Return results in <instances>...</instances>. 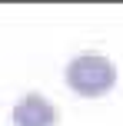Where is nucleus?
<instances>
[{
    "label": "nucleus",
    "instance_id": "f257e3e1",
    "mask_svg": "<svg viewBox=\"0 0 123 126\" xmlns=\"http://www.w3.org/2000/svg\"><path fill=\"white\" fill-rule=\"evenodd\" d=\"M67 83L80 96H103L117 86V66L103 53H80L67 63Z\"/></svg>",
    "mask_w": 123,
    "mask_h": 126
},
{
    "label": "nucleus",
    "instance_id": "f03ea898",
    "mask_svg": "<svg viewBox=\"0 0 123 126\" xmlns=\"http://www.w3.org/2000/svg\"><path fill=\"white\" fill-rule=\"evenodd\" d=\"M13 126H57V106L40 93H27L13 106Z\"/></svg>",
    "mask_w": 123,
    "mask_h": 126
}]
</instances>
